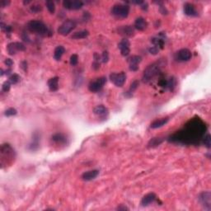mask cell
<instances>
[{
    "label": "cell",
    "instance_id": "cell-44",
    "mask_svg": "<svg viewBox=\"0 0 211 211\" xmlns=\"http://www.w3.org/2000/svg\"><path fill=\"white\" fill-rule=\"evenodd\" d=\"M117 209H119V210H121V209H124V210H125V209H129L127 208V207H125V206H120V207H118V208H117Z\"/></svg>",
    "mask_w": 211,
    "mask_h": 211
},
{
    "label": "cell",
    "instance_id": "cell-3",
    "mask_svg": "<svg viewBox=\"0 0 211 211\" xmlns=\"http://www.w3.org/2000/svg\"><path fill=\"white\" fill-rule=\"evenodd\" d=\"M27 28H28L29 32H34V33H37V34L43 36V37L48 36L50 33L49 29H48L47 27L46 26V24L42 23L41 21H30L29 23H28V25H27Z\"/></svg>",
    "mask_w": 211,
    "mask_h": 211
},
{
    "label": "cell",
    "instance_id": "cell-17",
    "mask_svg": "<svg viewBox=\"0 0 211 211\" xmlns=\"http://www.w3.org/2000/svg\"><path fill=\"white\" fill-rule=\"evenodd\" d=\"M93 112L97 116H101V117H105V116H107L108 115V109L106 107H104L103 105H99V106L94 108Z\"/></svg>",
    "mask_w": 211,
    "mask_h": 211
},
{
    "label": "cell",
    "instance_id": "cell-28",
    "mask_svg": "<svg viewBox=\"0 0 211 211\" xmlns=\"http://www.w3.org/2000/svg\"><path fill=\"white\" fill-rule=\"evenodd\" d=\"M162 142H163V140H162L160 138H153L150 140L148 145H149L150 147H155V146L159 145Z\"/></svg>",
    "mask_w": 211,
    "mask_h": 211
},
{
    "label": "cell",
    "instance_id": "cell-31",
    "mask_svg": "<svg viewBox=\"0 0 211 211\" xmlns=\"http://www.w3.org/2000/svg\"><path fill=\"white\" fill-rule=\"evenodd\" d=\"M42 10V7L41 4H33L31 7V12L33 13H37L39 12H41Z\"/></svg>",
    "mask_w": 211,
    "mask_h": 211
},
{
    "label": "cell",
    "instance_id": "cell-7",
    "mask_svg": "<svg viewBox=\"0 0 211 211\" xmlns=\"http://www.w3.org/2000/svg\"><path fill=\"white\" fill-rule=\"evenodd\" d=\"M110 79L116 87H122L126 80V74L124 72L119 73H113L110 75Z\"/></svg>",
    "mask_w": 211,
    "mask_h": 211
},
{
    "label": "cell",
    "instance_id": "cell-26",
    "mask_svg": "<svg viewBox=\"0 0 211 211\" xmlns=\"http://www.w3.org/2000/svg\"><path fill=\"white\" fill-rule=\"evenodd\" d=\"M138 80H134V82L130 84L129 89L128 90V92H127V93H126V94H129V96H131L132 93H134V92L136 90L137 88H138Z\"/></svg>",
    "mask_w": 211,
    "mask_h": 211
},
{
    "label": "cell",
    "instance_id": "cell-32",
    "mask_svg": "<svg viewBox=\"0 0 211 211\" xmlns=\"http://www.w3.org/2000/svg\"><path fill=\"white\" fill-rule=\"evenodd\" d=\"M17 113H18V111H17L16 109H14V108H8V110H6L5 111V116H15V115H17Z\"/></svg>",
    "mask_w": 211,
    "mask_h": 211
},
{
    "label": "cell",
    "instance_id": "cell-12",
    "mask_svg": "<svg viewBox=\"0 0 211 211\" xmlns=\"http://www.w3.org/2000/svg\"><path fill=\"white\" fill-rule=\"evenodd\" d=\"M129 46H130V43H129V40H127L126 38L123 39L120 41V43L118 44V47L123 56H128L129 55V53H130Z\"/></svg>",
    "mask_w": 211,
    "mask_h": 211
},
{
    "label": "cell",
    "instance_id": "cell-25",
    "mask_svg": "<svg viewBox=\"0 0 211 211\" xmlns=\"http://www.w3.org/2000/svg\"><path fill=\"white\" fill-rule=\"evenodd\" d=\"M177 84V79H176V78H174V77L170 78L168 80V88H169L170 91L173 92V90L176 88Z\"/></svg>",
    "mask_w": 211,
    "mask_h": 211
},
{
    "label": "cell",
    "instance_id": "cell-43",
    "mask_svg": "<svg viewBox=\"0 0 211 211\" xmlns=\"http://www.w3.org/2000/svg\"><path fill=\"white\" fill-rule=\"evenodd\" d=\"M140 8L143 10H147L148 9V3L145 2H143V3L140 5Z\"/></svg>",
    "mask_w": 211,
    "mask_h": 211
},
{
    "label": "cell",
    "instance_id": "cell-22",
    "mask_svg": "<svg viewBox=\"0 0 211 211\" xmlns=\"http://www.w3.org/2000/svg\"><path fill=\"white\" fill-rule=\"evenodd\" d=\"M64 52H65V49H64L63 46H57V47L55 48V52H54V58H55V59H56L58 61L60 60V59H61V57L63 56Z\"/></svg>",
    "mask_w": 211,
    "mask_h": 211
},
{
    "label": "cell",
    "instance_id": "cell-11",
    "mask_svg": "<svg viewBox=\"0 0 211 211\" xmlns=\"http://www.w3.org/2000/svg\"><path fill=\"white\" fill-rule=\"evenodd\" d=\"M8 52L10 55H15L18 51L26 50V46L20 42H13L8 45Z\"/></svg>",
    "mask_w": 211,
    "mask_h": 211
},
{
    "label": "cell",
    "instance_id": "cell-19",
    "mask_svg": "<svg viewBox=\"0 0 211 211\" xmlns=\"http://www.w3.org/2000/svg\"><path fill=\"white\" fill-rule=\"evenodd\" d=\"M48 87L51 92H55L59 89V78H51L48 81Z\"/></svg>",
    "mask_w": 211,
    "mask_h": 211
},
{
    "label": "cell",
    "instance_id": "cell-15",
    "mask_svg": "<svg viewBox=\"0 0 211 211\" xmlns=\"http://www.w3.org/2000/svg\"><path fill=\"white\" fill-rule=\"evenodd\" d=\"M119 33L122 35L124 37H131L134 35V28H132L131 26H122L121 28H119Z\"/></svg>",
    "mask_w": 211,
    "mask_h": 211
},
{
    "label": "cell",
    "instance_id": "cell-33",
    "mask_svg": "<svg viewBox=\"0 0 211 211\" xmlns=\"http://www.w3.org/2000/svg\"><path fill=\"white\" fill-rule=\"evenodd\" d=\"M78 56L76 54H73V55H71L70 57V64L72 66H75L78 64Z\"/></svg>",
    "mask_w": 211,
    "mask_h": 211
},
{
    "label": "cell",
    "instance_id": "cell-16",
    "mask_svg": "<svg viewBox=\"0 0 211 211\" xmlns=\"http://www.w3.org/2000/svg\"><path fill=\"white\" fill-rule=\"evenodd\" d=\"M134 28L138 31H144L148 27V23L143 18H138L134 22Z\"/></svg>",
    "mask_w": 211,
    "mask_h": 211
},
{
    "label": "cell",
    "instance_id": "cell-6",
    "mask_svg": "<svg viewBox=\"0 0 211 211\" xmlns=\"http://www.w3.org/2000/svg\"><path fill=\"white\" fill-rule=\"evenodd\" d=\"M107 83V78L105 77L98 78L95 81H93L89 83L88 89L89 91L92 93H98V92L101 91L102 88L104 87V85Z\"/></svg>",
    "mask_w": 211,
    "mask_h": 211
},
{
    "label": "cell",
    "instance_id": "cell-4",
    "mask_svg": "<svg viewBox=\"0 0 211 211\" xmlns=\"http://www.w3.org/2000/svg\"><path fill=\"white\" fill-rule=\"evenodd\" d=\"M129 13V6L126 4L114 5L111 8V14L117 18H126Z\"/></svg>",
    "mask_w": 211,
    "mask_h": 211
},
{
    "label": "cell",
    "instance_id": "cell-36",
    "mask_svg": "<svg viewBox=\"0 0 211 211\" xmlns=\"http://www.w3.org/2000/svg\"><path fill=\"white\" fill-rule=\"evenodd\" d=\"M158 86L163 88H168V80L165 79V78H161L158 81Z\"/></svg>",
    "mask_w": 211,
    "mask_h": 211
},
{
    "label": "cell",
    "instance_id": "cell-8",
    "mask_svg": "<svg viewBox=\"0 0 211 211\" xmlns=\"http://www.w3.org/2000/svg\"><path fill=\"white\" fill-rule=\"evenodd\" d=\"M64 8L68 10H78L82 8L83 3L79 0H64L63 2Z\"/></svg>",
    "mask_w": 211,
    "mask_h": 211
},
{
    "label": "cell",
    "instance_id": "cell-30",
    "mask_svg": "<svg viewBox=\"0 0 211 211\" xmlns=\"http://www.w3.org/2000/svg\"><path fill=\"white\" fill-rule=\"evenodd\" d=\"M203 143H204V144L205 145V147L208 148H209L211 146V137H210V134H207L206 136L204 137V139H203Z\"/></svg>",
    "mask_w": 211,
    "mask_h": 211
},
{
    "label": "cell",
    "instance_id": "cell-14",
    "mask_svg": "<svg viewBox=\"0 0 211 211\" xmlns=\"http://www.w3.org/2000/svg\"><path fill=\"white\" fill-rule=\"evenodd\" d=\"M156 199L157 196L154 193H148L142 198L141 204H142V206H147L148 204H152L153 202H154Z\"/></svg>",
    "mask_w": 211,
    "mask_h": 211
},
{
    "label": "cell",
    "instance_id": "cell-10",
    "mask_svg": "<svg viewBox=\"0 0 211 211\" xmlns=\"http://www.w3.org/2000/svg\"><path fill=\"white\" fill-rule=\"evenodd\" d=\"M199 200H200V204L204 207V209L210 210L211 209V194L209 191H204L202 192L200 195H199Z\"/></svg>",
    "mask_w": 211,
    "mask_h": 211
},
{
    "label": "cell",
    "instance_id": "cell-1",
    "mask_svg": "<svg viewBox=\"0 0 211 211\" xmlns=\"http://www.w3.org/2000/svg\"><path fill=\"white\" fill-rule=\"evenodd\" d=\"M191 125L188 126H186L183 131H180L178 134H174L173 136V139L177 141H184L185 143L189 140L190 143H191L192 139H196L195 138H200L203 134L204 131V125H200L199 122L198 124H194L193 122H190Z\"/></svg>",
    "mask_w": 211,
    "mask_h": 211
},
{
    "label": "cell",
    "instance_id": "cell-24",
    "mask_svg": "<svg viewBox=\"0 0 211 211\" xmlns=\"http://www.w3.org/2000/svg\"><path fill=\"white\" fill-rule=\"evenodd\" d=\"M141 60H142V58L138 55H133L128 59L129 65H138V63L141 62Z\"/></svg>",
    "mask_w": 211,
    "mask_h": 211
},
{
    "label": "cell",
    "instance_id": "cell-41",
    "mask_svg": "<svg viewBox=\"0 0 211 211\" xmlns=\"http://www.w3.org/2000/svg\"><path fill=\"white\" fill-rule=\"evenodd\" d=\"M159 10H160V12H161V13L163 14V15L168 14V10L166 9V8L163 7V6H161V7L159 8Z\"/></svg>",
    "mask_w": 211,
    "mask_h": 211
},
{
    "label": "cell",
    "instance_id": "cell-5",
    "mask_svg": "<svg viewBox=\"0 0 211 211\" xmlns=\"http://www.w3.org/2000/svg\"><path fill=\"white\" fill-rule=\"evenodd\" d=\"M76 28V22L71 19L65 21L58 28V33L61 36H67Z\"/></svg>",
    "mask_w": 211,
    "mask_h": 211
},
{
    "label": "cell",
    "instance_id": "cell-42",
    "mask_svg": "<svg viewBox=\"0 0 211 211\" xmlns=\"http://www.w3.org/2000/svg\"><path fill=\"white\" fill-rule=\"evenodd\" d=\"M129 69L131 71H137L138 69V65H129Z\"/></svg>",
    "mask_w": 211,
    "mask_h": 211
},
{
    "label": "cell",
    "instance_id": "cell-20",
    "mask_svg": "<svg viewBox=\"0 0 211 211\" xmlns=\"http://www.w3.org/2000/svg\"><path fill=\"white\" fill-rule=\"evenodd\" d=\"M168 120H169V118H168V117H164V118L155 120L151 124L150 127L152 128V129H158V128H160L162 127V126L165 125L168 122Z\"/></svg>",
    "mask_w": 211,
    "mask_h": 211
},
{
    "label": "cell",
    "instance_id": "cell-23",
    "mask_svg": "<svg viewBox=\"0 0 211 211\" xmlns=\"http://www.w3.org/2000/svg\"><path fill=\"white\" fill-rule=\"evenodd\" d=\"M89 32L87 30H83V31H80V32H75L73 33V36L71 37L72 39H76V40H79V39H84L86 37H88Z\"/></svg>",
    "mask_w": 211,
    "mask_h": 211
},
{
    "label": "cell",
    "instance_id": "cell-29",
    "mask_svg": "<svg viewBox=\"0 0 211 211\" xmlns=\"http://www.w3.org/2000/svg\"><path fill=\"white\" fill-rule=\"evenodd\" d=\"M8 81H10V83H11L12 84H16L20 81V77H19L18 74L13 73V74H12L11 76H10Z\"/></svg>",
    "mask_w": 211,
    "mask_h": 211
},
{
    "label": "cell",
    "instance_id": "cell-13",
    "mask_svg": "<svg viewBox=\"0 0 211 211\" xmlns=\"http://www.w3.org/2000/svg\"><path fill=\"white\" fill-rule=\"evenodd\" d=\"M184 13L186 14V16L189 17H197L198 13L195 9V5L192 4V3H186L184 5Z\"/></svg>",
    "mask_w": 211,
    "mask_h": 211
},
{
    "label": "cell",
    "instance_id": "cell-35",
    "mask_svg": "<svg viewBox=\"0 0 211 211\" xmlns=\"http://www.w3.org/2000/svg\"><path fill=\"white\" fill-rule=\"evenodd\" d=\"M102 63H107L109 60V54L107 51H104L102 55Z\"/></svg>",
    "mask_w": 211,
    "mask_h": 211
},
{
    "label": "cell",
    "instance_id": "cell-2",
    "mask_svg": "<svg viewBox=\"0 0 211 211\" xmlns=\"http://www.w3.org/2000/svg\"><path fill=\"white\" fill-rule=\"evenodd\" d=\"M163 66V63L160 60V61L155 62L153 64H150L144 69L143 75V83H148L149 81L154 78L156 76L160 73L161 69Z\"/></svg>",
    "mask_w": 211,
    "mask_h": 211
},
{
    "label": "cell",
    "instance_id": "cell-18",
    "mask_svg": "<svg viewBox=\"0 0 211 211\" xmlns=\"http://www.w3.org/2000/svg\"><path fill=\"white\" fill-rule=\"evenodd\" d=\"M99 174V171L98 170H92L86 172L82 175V178L84 181H92V180L95 179L96 177H98Z\"/></svg>",
    "mask_w": 211,
    "mask_h": 211
},
{
    "label": "cell",
    "instance_id": "cell-38",
    "mask_svg": "<svg viewBox=\"0 0 211 211\" xmlns=\"http://www.w3.org/2000/svg\"><path fill=\"white\" fill-rule=\"evenodd\" d=\"M100 62H98V61H94L93 63V64H92V68L94 69V70H98V69H99L100 68Z\"/></svg>",
    "mask_w": 211,
    "mask_h": 211
},
{
    "label": "cell",
    "instance_id": "cell-39",
    "mask_svg": "<svg viewBox=\"0 0 211 211\" xmlns=\"http://www.w3.org/2000/svg\"><path fill=\"white\" fill-rule=\"evenodd\" d=\"M10 1H8V0H1V1H0V6L2 8L8 7Z\"/></svg>",
    "mask_w": 211,
    "mask_h": 211
},
{
    "label": "cell",
    "instance_id": "cell-9",
    "mask_svg": "<svg viewBox=\"0 0 211 211\" xmlns=\"http://www.w3.org/2000/svg\"><path fill=\"white\" fill-rule=\"evenodd\" d=\"M191 56H192V54L188 49H182L176 53L175 58L177 61L186 62L190 60L191 59Z\"/></svg>",
    "mask_w": 211,
    "mask_h": 211
},
{
    "label": "cell",
    "instance_id": "cell-37",
    "mask_svg": "<svg viewBox=\"0 0 211 211\" xmlns=\"http://www.w3.org/2000/svg\"><path fill=\"white\" fill-rule=\"evenodd\" d=\"M148 51H149V53L151 54V55H157L159 51V49L158 47H156V46H152V47H150L149 49H148Z\"/></svg>",
    "mask_w": 211,
    "mask_h": 211
},
{
    "label": "cell",
    "instance_id": "cell-40",
    "mask_svg": "<svg viewBox=\"0 0 211 211\" xmlns=\"http://www.w3.org/2000/svg\"><path fill=\"white\" fill-rule=\"evenodd\" d=\"M4 63H5V64L8 66V67H11V66L13 64V61L11 59H5Z\"/></svg>",
    "mask_w": 211,
    "mask_h": 211
},
{
    "label": "cell",
    "instance_id": "cell-21",
    "mask_svg": "<svg viewBox=\"0 0 211 211\" xmlns=\"http://www.w3.org/2000/svg\"><path fill=\"white\" fill-rule=\"evenodd\" d=\"M52 141H54L55 143H59V144H63V143H65L66 141H67V138L64 136L63 134H60V133H57V134H54L52 136Z\"/></svg>",
    "mask_w": 211,
    "mask_h": 211
},
{
    "label": "cell",
    "instance_id": "cell-34",
    "mask_svg": "<svg viewBox=\"0 0 211 211\" xmlns=\"http://www.w3.org/2000/svg\"><path fill=\"white\" fill-rule=\"evenodd\" d=\"M11 83H10V81H6V82L3 83V87H2V89L3 91V92H8L10 90V88H11Z\"/></svg>",
    "mask_w": 211,
    "mask_h": 211
},
{
    "label": "cell",
    "instance_id": "cell-27",
    "mask_svg": "<svg viewBox=\"0 0 211 211\" xmlns=\"http://www.w3.org/2000/svg\"><path fill=\"white\" fill-rule=\"evenodd\" d=\"M46 8H47L48 11L50 12V13H55V3L53 2V1H47L46 3Z\"/></svg>",
    "mask_w": 211,
    "mask_h": 211
}]
</instances>
